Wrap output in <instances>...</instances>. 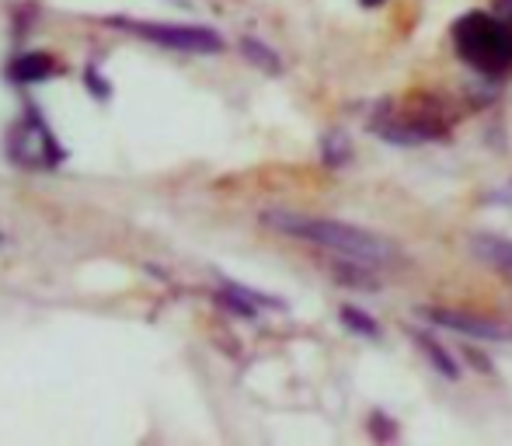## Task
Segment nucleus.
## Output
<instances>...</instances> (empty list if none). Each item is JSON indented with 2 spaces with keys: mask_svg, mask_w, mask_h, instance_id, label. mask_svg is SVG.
<instances>
[{
  "mask_svg": "<svg viewBox=\"0 0 512 446\" xmlns=\"http://www.w3.org/2000/svg\"><path fill=\"white\" fill-rule=\"evenodd\" d=\"M265 227L279 230L286 237H297V241H310L317 248H328L342 258H356L366 262L373 269L380 265H394L398 262V248H394L387 237L373 234V230L352 227L342 220H328V217H304V213H265Z\"/></svg>",
  "mask_w": 512,
  "mask_h": 446,
  "instance_id": "obj_1",
  "label": "nucleus"
},
{
  "mask_svg": "<svg viewBox=\"0 0 512 446\" xmlns=\"http://www.w3.org/2000/svg\"><path fill=\"white\" fill-rule=\"evenodd\" d=\"M453 46L460 60L485 74H502L512 67V14L492 18V14L471 11L453 21Z\"/></svg>",
  "mask_w": 512,
  "mask_h": 446,
  "instance_id": "obj_2",
  "label": "nucleus"
},
{
  "mask_svg": "<svg viewBox=\"0 0 512 446\" xmlns=\"http://www.w3.org/2000/svg\"><path fill=\"white\" fill-rule=\"evenodd\" d=\"M7 157H11L18 168L53 171L67 161V150L60 147V140H56V133L49 129V122L39 115V109L28 105L25 115H21L11 133H7Z\"/></svg>",
  "mask_w": 512,
  "mask_h": 446,
  "instance_id": "obj_3",
  "label": "nucleus"
},
{
  "mask_svg": "<svg viewBox=\"0 0 512 446\" xmlns=\"http://www.w3.org/2000/svg\"><path fill=\"white\" fill-rule=\"evenodd\" d=\"M112 25L140 35V39L154 42V46L175 49V53L213 56L223 49V39L206 25H175V21H119V18H112Z\"/></svg>",
  "mask_w": 512,
  "mask_h": 446,
  "instance_id": "obj_4",
  "label": "nucleus"
},
{
  "mask_svg": "<svg viewBox=\"0 0 512 446\" xmlns=\"http://www.w3.org/2000/svg\"><path fill=\"white\" fill-rule=\"evenodd\" d=\"M387 143H425V140H443L446 122L436 109H384L380 119L373 122Z\"/></svg>",
  "mask_w": 512,
  "mask_h": 446,
  "instance_id": "obj_5",
  "label": "nucleus"
},
{
  "mask_svg": "<svg viewBox=\"0 0 512 446\" xmlns=\"http://www.w3.org/2000/svg\"><path fill=\"white\" fill-rule=\"evenodd\" d=\"M422 318L467 338H481V342H509L512 338V328L499 325V321L478 318V314H467V311H450V307H429V311H422Z\"/></svg>",
  "mask_w": 512,
  "mask_h": 446,
  "instance_id": "obj_6",
  "label": "nucleus"
},
{
  "mask_svg": "<svg viewBox=\"0 0 512 446\" xmlns=\"http://www.w3.org/2000/svg\"><path fill=\"white\" fill-rule=\"evenodd\" d=\"M4 74L11 84H42L56 74V60L49 53H39V49H28V53H18L7 63Z\"/></svg>",
  "mask_w": 512,
  "mask_h": 446,
  "instance_id": "obj_7",
  "label": "nucleus"
},
{
  "mask_svg": "<svg viewBox=\"0 0 512 446\" xmlns=\"http://www.w3.org/2000/svg\"><path fill=\"white\" fill-rule=\"evenodd\" d=\"M471 248H474V255H478V258H485V262H492V265H499V269L512 272V241H506V237L474 234Z\"/></svg>",
  "mask_w": 512,
  "mask_h": 446,
  "instance_id": "obj_8",
  "label": "nucleus"
},
{
  "mask_svg": "<svg viewBox=\"0 0 512 446\" xmlns=\"http://www.w3.org/2000/svg\"><path fill=\"white\" fill-rule=\"evenodd\" d=\"M411 338H415V342H418V349H422L425 356H429V363L436 366V370L443 373L446 380H457V377H460V366H457V359H453L450 352H446L443 345L436 342V338H432V335H425V332H411Z\"/></svg>",
  "mask_w": 512,
  "mask_h": 446,
  "instance_id": "obj_9",
  "label": "nucleus"
},
{
  "mask_svg": "<svg viewBox=\"0 0 512 446\" xmlns=\"http://www.w3.org/2000/svg\"><path fill=\"white\" fill-rule=\"evenodd\" d=\"M321 154H324V164L328 168H342V164H349L352 157V143L345 133H328L321 143Z\"/></svg>",
  "mask_w": 512,
  "mask_h": 446,
  "instance_id": "obj_10",
  "label": "nucleus"
},
{
  "mask_svg": "<svg viewBox=\"0 0 512 446\" xmlns=\"http://www.w3.org/2000/svg\"><path fill=\"white\" fill-rule=\"evenodd\" d=\"M241 49H244V56H248L251 63H258V67L269 70V74H279V70H283V63H279V56L272 53L269 46H262V42H255V39H241Z\"/></svg>",
  "mask_w": 512,
  "mask_h": 446,
  "instance_id": "obj_11",
  "label": "nucleus"
},
{
  "mask_svg": "<svg viewBox=\"0 0 512 446\" xmlns=\"http://www.w3.org/2000/svg\"><path fill=\"white\" fill-rule=\"evenodd\" d=\"M342 321L352 328L356 335H366V338H380V325L370 318V314L356 311V307H342Z\"/></svg>",
  "mask_w": 512,
  "mask_h": 446,
  "instance_id": "obj_12",
  "label": "nucleus"
},
{
  "mask_svg": "<svg viewBox=\"0 0 512 446\" xmlns=\"http://www.w3.org/2000/svg\"><path fill=\"white\" fill-rule=\"evenodd\" d=\"M373 429H377V436H380V440H391V436H394V429L384 422V415H373Z\"/></svg>",
  "mask_w": 512,
  "mask_h": 446,
  "instance_id": "obj_13",
  "label": "nucleus"
},
{
  "mask_svg": "<svg viewBox=\"0 0 512 446\" xmlns=\"http://www.w3.org/2000/svg\"><path fill=\"white\" fill-rule=\"evenodd\" d=\"M495 11H499V14H512V0H495Z\"/></svg>",
  "mask_w": 512,
  "mask_h": 446,
  "instance_id": "obj_14",
  "label": "nucleus"
},
{
  "mask_svg": "<svg viewBox=\"0 0 512 446\" xmlns=\"http://www.w3.org/2000/svg\"><path fill=\"white\" fill-rule=\"evenodd\" d=\"M359 4H363V7H380L384 0H359Z\"/></svg>",
  "mask_w": 512,
  "mask_h": 446,
  "instance_id": "obj_15",
  "label": "nucleus"
}]
</instances>
